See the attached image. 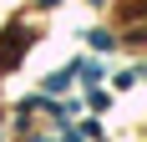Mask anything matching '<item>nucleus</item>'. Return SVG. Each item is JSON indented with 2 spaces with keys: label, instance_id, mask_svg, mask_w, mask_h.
Instances as JSON below:
<instances>
[{
  "label": "nucleus",
  "instance_id": "1",
  "mask_svg": "<svg viewBox=\"0 0 147 142\" xmlns=\"http://www.w3.org/2000/svg\"><path fill=\"white\" fill-rule=\"evenodd\" d=\"M20 51H26V30H5V41H0V66H15Z\"/></svg>",
  "mask_w": 147,
  "mask_h": 142
},
{
  "label": "nucleus",
  "instance_id": "2",
  "mask_svg": "<svg viewBox=\"0 0 147 142\" xmlns=\"http://www.w3.org/2000/svg\"><path fill=\"white\" fill-rule=\"evenodd\" d=\"M91 46H96V51H112V46H117V41H112L107 30H91Z\"/></svg>",
  "mask_w": 147,
  "mask_h": 142
}]
</instances>
